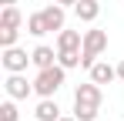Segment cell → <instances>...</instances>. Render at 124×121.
Listing matches in <instances>:
<instances>
[{
    "mask_svg": "<svg viewBox=\"0 0 124 121\" xmlns=\"http://www.w3.org/2000/svg\"><path fill=\"white\" fill-rule=\"evenodd\" d=\"M64 81H67V67H61V64L44 67V71H37V78H34V94L37 98H54L64 87Z\"/></svg>",
    "mask_w": 124,
    "mask_h": 121,
    "instance_id": "1",
    "label": "cell"
},
{
    "mask_svg": "<svg viewBox=\"0 0 124 121\" xmlns=\"http://www.w3.org/2000/svg\"><path fill=\"white\" fill-rule=\"evenodd\" d=\"M104 51H107V30H101V27L84 30V44H81V67H87V71H91Z\"/></svg>",
    "mask_w": 124,
    "mask_h": 121,
    "instance_id": "2",
    "label": "cell"
},
{
    "mask_svg": "<svg viewBox=\"0 0 124 121\" xmlns=\"http://www.w3.org/2000/svg\"><path fill=\"white\" fill-rule=\"evenodd\" d=\"M0 64H3V71H7V74H23V71H27V64H34V60H30V54H27L23 47L14 44V47H3Z\"/></svg>",
    "mask_w": 124,
    "mask_h": 121,
    "instance_id": "3",
    "label": "cell"
},
{
    "mask_svg": "<svg viewBox=\"0 0 124 121\" xmlns=\"http://www.w3.org/2000/svg\"><path fill=\"white\" fill-rule=\"evenodd\" d=\"M101 101H104V91L97 81H87V84H77L74 91V104H84V108H97L101 111Z\"/></svg>",
    "mask_w": 124,
    "mask_h": 121,
    "instance_id": "4",
    "label": "cell"
},
{
    "mask_svg": "<svg viewBox=\"0 0 124 121\" xmlns=\"http://www.w3.org/2000/svg\"><path fill=\"white\" fill-rule=\"evenodd\" d=\"M3 91H7V98L23 101L27 94H34V81H27L23 74H7V81H3Z\"/></svg>",
    "mask_w": 124,
    "mask_h": 121,
    "instance_id": "5",
    "label": "cell"
},
{
    "mask_svg": "<svg viewBox=\"0 0 124 121\" xmlns=\"http://www.w3.org/2000/svg\"><path fill=\"white\" fill-rule=\"evenodd\" d=\"M40 14H44V24H47L50 34H54V30H64V24H67V7H61V3H47Z\"/></svg>",
    "mask_w": 124,
    "mask_h": 121,
    "instance_id": "6",
    "label": "cell"
},
{
    "mask_svg": "<svg viewBox=\"0 0 124 121\" xmlns=\"http://www.w3.org/2000/svg\"><path fill=\"white\" fill-rule=\"evenodd\" d=\"M30 60H34V67H37V71L54 67V64H57V51H54V47H47V44H37V47L30 51Z\"/></svg>",
    "mask_w": 124,
    "mask_h": 121,
    "instance_id": "7",
    "label": "cell"
},
{
    "mask_svg": "<svg viewBox=\"0 0 124 121\" xmlns=\"http://www.w3.org/2000/svg\"><path fill=\"white\" fill-rule=\"evenodd\" d=\"M74 14H77L81 24H94V20L101 17V3L97 0H77L74 3Z\"/></svg>",
    "mask_w": 124,
    "mask_h": 121,
    "instance_id": "8",
    "label": "cell"
},
{
    "mask_svg": "<svg viewBox=\"0 0 124 121\" xmlns=\"http://www.w3.org/2000/svg\"><path fill=\"white\" fill-rule=\"evenodd\" d=\"M81 44H84V34L81 30H57V51H81Z\"/></svg>",
    "mask_w": 124,
    "mask_h": 121,
    "instance_id": "9",
    "label": "cell"
},
{
    "mask_svg": "<svg viewBox=\"0 0 124 121\" xmlns=\"http://www.w3.org/2000/svg\"><path fill=\"white\" fill-rule=\"evenodd\" d=\"M87 74H91V81H97V84H111V81H117V67H111L107 60H97Z\"/></svg>",
    "mask_w": 124,
    "mask_h": 121,
    "instance_id": "10",
    "label": "cell"
},
{
    "mask_svg": "<svg viewBox=\"0 0 124 121\" xmlns=\"http://www.w3.org/2000/svg\"><path fill=\"white\" fill-rule=\"evenodd\" d=\"M34 114H37V121H57L61 118V108H57L54 98H40L37 108H34Z\"/></svg>",
    "mask_w": 124,
    "mask_h": 121,
    "instance_id": "11",
    "label": "cell"
},
{
    "mask_svg": "<svg viewBox=\"0 0 124 121\" xmlns=\"http://www.w3.org/2000/svg\"><path fill=\"white\" fill-rule=\"evenodd\" d=\"M0 27H23V14L17 10V3L0 10Z\"/></svg>",
    "mask_w": 124,
    "mask_h": 121,
    "instance_id": "12",
    "label": "cell"
},
{
    "mask_svg": "<svg viewBox=\"0 0 124 121\" xmlns=\"http://www.w3.org/2000/svg\"><path fill=\"white\" fill-rule=\"evenodd\" d=\"M27 34H30V37H44V34H50L47 24H44V14H40V10L27 17Z\"/></svg>",
    "mask_w": 124,
    "mask_h": 121,
    "instance_id": "13",
    "label": "cell"
},
{
    "mask_svg": "<svg viewBox=\"0 0 124 121\" xmlns=\"http://www.w3.org/2000/svg\"><path fill=\"white\" fill-rule=\"evenodd\" d=\"M57 64L61 67H81V51H57Z\"/></svg>",
    "mask_w": 124,
    "mask_h": 121,
    "instance_id": "14",
    "label": "cell"
},
{
    "mask_svg": "<svg viewBox=\"0 0 124 121\" xmlns=\"http://www.w3.org/2000/svg\"><path fill=\"white\" fill-rule=\"evenodd\" d=\"M20 40V27H0V47H14Z\"/></svg>",
    "mask_w": 124,
    "mask_h": 121,
    "instance_id": "15",
    "label": "cell"
},
{
    "mask_svg": "<svg viewBox=\"0 0 124 121\" xmlns=\"http://www.w3.org/2000/svg\"><path fill=\"white\" fill-rule=\"evenodd\" d=\"M17 118H20V111H17L14 98H10V101H3V104H0V121H17Z\"/></svg>",
    "mask_w": 124,
    "mask_h": 121,
    "instance_id": "16",
    "label": "cell"
},
{
    "mask_svg": "<svg viewBox=\"0 0 124 121\" xmlns=\"http://www.w3.org/2000/svg\"><path fill=\"white\" fill-rule=\"evenodd\" d=\"M74 118H77V121H97V108H84V104H74Z\"/></svg>",
    "mask_w": 124,
    "mask_h": 121,
    "instance_id": "17",
    "label": "cell"
},
{
    "mask_svg": "<svg viewBox=\"0 0 124 121\" xmlns=\"http://www.w3.org/2000/svg\"><path fill=\"white\" fill-rule=\"evenodd\" d=\"M54 3H61V7H74L77 0H54Z\"/></svg>",
    "mask_w": 124,
    "mask_h": 121,
    "instance_id": "18",
    "label": "cell"
},
{
    "mask_svg": "<svg viewBox=\"0 0 124 121\" xmlns=\"http://www.w3.org/2000/svg\"><path fill=\"white\" fill-rule=\"evenodd\" d=\"M117 81H124V60L117 64Z\"/></svg>",
    "mask_w": 124,
    "mask_h": 121,
    "instance_id": "19",
    "label": "cell"
},
{
    "mask_svg": "<svg viewBox=\"0 0 124 121\" xmlns=\"http://www.w3.org/2000/svg\"><path fill=\"white\" fill-rule=\"evenodd\" d=\"M0 3H3V7H14V3H17V0H0Z\"/></svg>",
    "mask_w": 124,
    "mask_h": 121,
    "instance_id": "20",
    "label": "cell"
},
{
    "mask_svg": "<svg viewBox=\"0 0 124 121\" xmlns=\"http://www.w3.org/2000/svg\"><path fill=\"white\" fill-rule=\"evenodd\" d=\"M57 121H77V118H74V114H70V118H64V114H61V118H57Z\"/></svg>",
    "mask_w": 124,
    "mask_h": 121,
    "instance_id": "21",
    "label": "cell"
}]
</instances>
